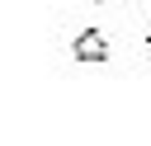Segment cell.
I'll return each mask as SVG.
<instances>
[{
  "instance_id": "cell-2",
  "label": "cell",
  "mask_w": 151,
  "mask_h": 146,
  "mask_svg": "<svg viewBox=\"0 0 151 146\" xmlns=\"http://www.w3.org/2000/svg\"><path fill=\"white\" fill-rule=\"evenodd\" d=\"M146 57H151V38H146Z\"/></svg>"
},
{
  "instance_id": "cell-1",
  "label": "cell",
  "mask_w": 151,
  "mask_h": 146,
  "mask_svg": "<svg viewBox=\"0 0 151 146\" xmlns=\"http://www.w3.org/2000/svg\"><path fill=\"white\" fill-rule=\"evenodd\" d=\"M71 52H76V61H104L109 57V42H104V33H80L76 42H71Z\"/></svg>"
},
{
  "instance_id": "cell-3",
  "label": "cell",
  "mask_w": 151,
  "mask_h": 146,
  "mask_svg": "<svg viewBox=\"0 0 151 146\" xmlns=\"http://www.w3.org/2000/svg\"><path fill=\"white\" fill-rule=\"evenodd\" d=\"M99 5H109V0H99Z\"/></svg>"
}]
</instances>
